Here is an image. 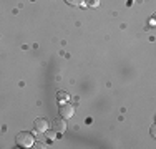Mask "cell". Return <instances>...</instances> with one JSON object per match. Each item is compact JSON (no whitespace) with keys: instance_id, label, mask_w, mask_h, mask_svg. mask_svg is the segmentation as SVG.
<instances>
[{"instance_id":"3957f363","label":"cell","mask_w":156,"mask_h":149,"mask_svg":"<svg viewBox=\"0 0 156 149\" xmlns=\"http://www.w3.org/2000/svg\"><path fill=\"white\" fill-rule=\"evenodd\" d=\"M33 128H35L37 133H47L48 129V121L43 118H37L35 123H33Z\"/></svg>"},{"instance_id":"8992f818","label":"cell","mask_w":156,"mask_h":149,"mask_svg":"<svg viewBox=\"0 0 156 149\" xmlns=\"http://www.w3.org/2000/svg\"><path fill=\"white\" fill-rule=\"evenodd\" d=\"M87 3L90 7H98L100 5V0H87Z\"/></svg>"},{"instance_id":"52a82bcc","label":"cell","mask_w":156,"mask_h":149,"mask_svg":"<svg viewBox=\"0 0 156 149\" xmlns=\"http://www.w3.org/2000/svg\"><path fill=\"white\" fill-rule=\"evenodd\" d=\"M58 98H60V99H68V95H66V93L65 91H60V95H58Z\"/></svg>"},{"instance_id":"ba28073f","label":"cell","mask_w":156,"mask_h":149,"mask_svg":"<svg viewBox=\"0 0 156 149\" xmlns=\"http://www.w3.org/2000/svg\"><path fill=\"white\" fill-rule=\"evenodd\" d=\"M47 137H48V139H53V137H55V131H53V133H48Z\"/></svg>"},{"instance_id":"7a4b0ae2","label":"cell","mask_w":156,"mask_h":149,"mask_svg":"<svg viewBox=\"0 0 156 149\" xmlns=\"http://www.w3.org/2000/svg\"><path fill=\"white\" fill-rule=\"evenodd\" d=\"M60 116L62 118H65V119H70L75 114V106H72V104H68V103H65V104H62L60 106Z\"/></svg>"},{"instance_id":"5b68a950","label":"cell","mask_w":156,"mask_h":149,"mask_svg":"<svg viewBox=\"0 0 156 149\" xmlns=\"http://www.w3.org/2000/svg\"><path fill=\"white\" fill-rule=\"evenodd\" d=\"M66 3H68V5H73V7H78V5H81V3H85V0H66Z\"/></svg>"},{"instance_id":"6da1fadb","label":"cell","mask_w":156,"mask_h":149,"mask_svg":"<svg viewBox=\"0 0 156 149\" xmlns=\"http://www.w3.org/2000/svg\"><path fill=\"white\" fill-rule=\"evenodd\" d=\"M15 143H17L18 147H23L25 149V147H32L33 143H35V139H33V136L28 131H22V133L17 134Z\"/></svg>"},{"instance_id":"277c9868","label":"cell","mask_w":156,"mask_h":149,"mask_svg":"<svg viewBox=\"0 0 156 149\" xmlns=\"http://www.w3.org/2000/svg\"><path fill=\"white\" fill-rule=\"evenodd\" d=\"M55 133H65L66 131V123L63 119H53V124H51Z\"/></svg>"}]
</instances>
